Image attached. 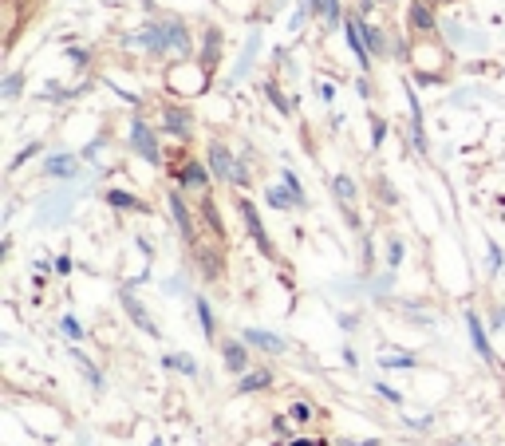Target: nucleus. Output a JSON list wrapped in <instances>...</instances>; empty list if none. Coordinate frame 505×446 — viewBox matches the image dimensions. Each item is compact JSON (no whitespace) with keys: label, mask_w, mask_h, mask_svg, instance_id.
I'll return each mask as SVG.
<instances>
[{"label":"nucleus","mask_w":505,"mask_h":446,"mask_svg":"<svg viewBox=\"0 0 505 446\" xmlns=\"http://www.w3.org/2000/svg\"><path fill=\"white\" fill-rule=\"evenodd\" d=\"M284 186H288L292 194H296V202H300V206H308V197H304V186H300V178H296L292 170H284Z\"/></svg>","instance_id":"32"},{"label":"nucleus","mask_w":505,"mask_h":446,"mask_svg":"<svg viewBox=\"0 0 505 446\" xmlns=\"http://www.w3.org/2000/svg\"><path fill=\"white\" fill-rule=\"evenodd\" d=\"M269 383H273V371H245V375H241V383H237V391H241V395L265 391Z\"/></svg>","instance_id":"17"},{"label":"nucleus","mask_w":505,"mask_h":446,"mask_svg":"<svg viewBox=\"0 0 505 446\" xmlns=\"http://www.w3.org/2000/svg\"><path fill=\"white\" fill-rule=\"evenodd\" d=\"M407 20H411V28H419V32H434V12H430V4H422V0L411 4Z\"/></svg>","instance_id":"14"},{"label":"nucleus","mask_w":505,"mask_h":446,"mask_svg":"<svg viewBox=\"0 0 505 446\" xmlns=\"http://www.w3.org/2000/svg\"><path fill=\"white\" fill-rule=\"evenodd\" d=\"M162 123L174 138H189V130H194V119H189V111H182V107H166Z\"/></svg>","instance_id":"11"},{"label":"nucleus","mask_w":505,"mask_h":446,"mask_svg":"<svg viewBox=\"0 0 505 446\" xmlns=\"http://www.w3.org/2000/svg\"><path fill=\"white\" fill-rule=\"evenodd\" d=\"M194 308H197V320H202V332H206V336H214V308H209V301H206V296H197V301H194Z\"/></svg>","instance_id":"27"},{"label":"nucleus","mask_w":505,"mask_h":446,"mask_svg":"<svg viewBox=\"0 0 505 446\" xmlns=\"http://www.w3.org/2000/svg\"><path fill=\"white\" fill-rule=\"evenodd\" d=\"M241 217H245L249 237L257 241V249L265 253V257H273V241H269V233H265V225H261V214L253 209V202H241Z\"/></svg>","instance_id":"4"},{"label":"nucleus","mask_w":505,"mask_h":446,"mask_svg":"<svg viewBox=\"0 0 505 446\" xmlns=\"http://www.w3.org/2000/svg\"><path fill=\"white\" fill-rule=\"evenodd\" d=\"M32 155H40V142H32V146H24V150H20V155H16V158H12V166H24V162H28V158H32Z\"/></svg>","instance_id":"36"},{"label":"nucleus","mask_w":505,"mask_h":446,"mask_svg":"<svg viewBox=\"0 0 505 446\" xmlns=\"http://www.w3.org/2000/svg\"><path fill=\"white\" fill-rule=\"evenodd\" d=\"M466 328H470V343H474V352H478L486 363H494V348H489V340H486V328H481L478 312H466Z\"/></svg>","instance_id":"10"},{"label":"nucleus","mask_w":505,"mask_h":446,"mask_svg":"<svg viewBox=\"0 0 505 446\" xmlns=\"http://www.w3.org/2000/svg\"><path fill=\"white\" fill-rule=\"evenodd\" d=\"M343 36H348V48L355 52V60H360V68H371V52H368V40H363V28L355 16L343 20Z\"/></svg>","instance_id":"6"},{"label":"nucleus","mask_w":505,"mask_h":446,"mask_svg":"<svg viewBox=\"0 0 505 446\" xmlns=\"http://www.w3.org/2000/svg\"><path fill=\"white\" fill-rule=\"evenodd\" d=\"M20 87H24V76H20V71H12V76H4V83H0V95H4V99H16Z\"/></svg>","instance_id":"29"},{"label":"nucleus","mask_w":505,"mask_h":446,"mask_svg":"<svg viewBox=\"0 0 505 446\" xmlns=\"http://www.w3.org/2000/svg\"><path fill=\"white\" fill-rule=\"evenodd\" d=\"M182 182H186V186H194V190H206L209 186V174H206V166H202V162H186V166H182Z\"/></svg>","instance_id":"21"},{"label":"nucleus","mask_w":505,"mask_h":446,"mask_svg":"<svg viewBox=\"0 0 505 446\" xmlns=\"http://www.w3.org/2000/svg\"><path fill=\"white\" fill-rule=\"evenodd\" d=\"M162 368L178 371V375H197V360H194V356H186V352H170L162 360Z\"/></svg>","instance_id":"18"},{"label":"nucleus","mask_w":505,"mask_h":446,"mask_svg":"<svg viewBox=\"0 0 505 446\" xmlns=\"http://www.w3.org/2000/svg\"><path fill=\"white\" fill-rule=\"evenodd\" d=\"M68 56H71V63H79V68L87 63V52H83V48H68Z\"/></svg>","instance_id":"41"},{"label":"nucleus","mask_w":505,"mask_h":446,"mask_svg":"<svg viewBox=\"0 0 505 446\" xmlns=\"http://www.w3.org/2000/svg\"><path fill=\"white\" fill-rule=\"evenodd\" d=\"M320 99H324V103H332V99H335V87H332V83H320Z\"/></svg>","instance_id":"43"},{"label":"nucleus","mask_w":505,"mask_h":446,"mask_svg":"<svg viewBox=\"0 0 505 446\" xmlns=\"http://www.w3.org/2000/svg\"><path fill=\"white\" fill-rule=\"evenodd\" d=\"M489 269H494V273L501 269V249H497L494 241H489Z\"/></svg>","instance_id":"39"},{"label":"nucleus","mask_w":505,"mask_h":446,"mask_svg":"<svg viewBox=\"0 0 505 446\" xmlns=\"http://www.w3.org/2000/svg\"><path fill=\"white\" fill-rule=\"evenodd\" d=\"M407 103H411V135H415V146H419V150H427V135H422V111H419V99H415L411 87H407Z\"/></svg>","instance_id":"16"},{"label":"nucleus","mask_w":505,"mask_h":446,"mask_svg":"<svg viewBox=\"0 0 505 446\" xmlns=\"http://www.w3.org/2000/svg\"><path fill=\"white\" fill-rule=\"evenodd\" d=\"M209 170H214L222 182H237V186H249V174H245V166H241V162H233V155L225 150L222 142H214V146H209Z\"/></svg>","instance_id":"2"},{"label":"nucleus","mask_w":505,"mask_h":446,"mask_svg":"<svg viewBox=\"0 0 505 446\" xmlns=\"http://www.w3.org/2000/svg\"><path fill=\"white\" fill-rule=\"evenodd\" d=\"M170 209H174V222H178V233L182 237H194V222H189V209H186V202H182V194H170Z\"/></svg>","instance_id":"15"},{"label":"nucleus","mask_w":505,"mask_h":446,"mask_svg":"<svg viewBox=\"0 0 505 446\" xmlns=\"http://www.w3.org/2000/svg\"><path fill=\"white\" fill-rule=\"evenodd\" d=\"M402 253H407V249H402V241H399V237H395V241H391V245H387V265H391V269H395V265H399V261H402Z\"/></svg>","instance_id":"33"},{"label":"nucleus","mask_w":505,"mask_h":446,"mask_svg":"<svg viewBox=\"0 0 505 446\" xmlns=\"http://www.w3.org/2000/svg\"><path fill=\"white\" fill-rule=\"evenodd\" d=\"M43 170L52 174V178H68V182H71V178L79 174V162H76L71 155H52L48 162H43Z\"/></svg>","instance_id":"12"},{"label":"nucleus","mask_w":505,"mask_h":446,"mask_svg":"<svg viewBox=\"0 0 505 446\" xmlns=\"http://www.w3.org/2000/svg\"><path fill=\"white\" fill-rule=\"evenodd\" d=\"M71 360H76V363H79V368H83V379H87V383H91V387H95V391H99V387H103V371L95 368V363H91V360H87V356H83V352H71Z\"/></svg>","instance_id":"24"},{"label":"nucleus","mask_w":505,"mask_h":446,"mask_svg":"<svg viewBox=\"0 0 505 446\" xmlns=\"http://www.w3.org/2000/svg\"><path fill=\"white\" fill-rule=\"evenodd\" d=\"M241 340H245L249 348H261V352H269V356H281L284 348H288V340H281L276 332H265V328H245V332H241Z\"/></svg>","instance_id":"5"},{"label":"nucleus","mask_w":505,"mask_h":446,"mask_svg":"<svg viewBox=\"0 0 505 446\" xmlns=\"http://www.w3.org/2000/svg\"><path fill=\"white\" fill-rule=\"evenodd\" d=\"M450 446H466V442H450Z\"/></svg>","instance_id":"48"},{"label":"nucleus","mask_w":505,"mask_h":446,"mask_svg":"<svg viewBox=\"0 0 505 446\" xmlns=\"http://www.w3.org/2000/svg\"><path fill=\"white\" fill-rule=\"evenodd\" d=\"M217 48H222V32L209 28V32H206V48H202V68H206V71L217 68Z\"/></svg>","instance_id":"19"},{"label":"nucleus","mask_w":505,"mask_h":446,"mask_svg":"<svg viewBox=\"0 0 505 446\" xmlns=\"http://www.w3.org/2000/svg\"><path fill=\"white\" fill-rule=\"evenodd\" d=\"M265 95H269V99H273V107H276V111H281V115H288V111H292V103H288V99H284L281 91H276V83H265Z\"/></svg>","instance_id":"31"},{"label":"nucleus","mask_w":505,"mask_h":446,"mask_svg":"<svg viewBox=\"0 0 505 446\" xmlns=\"http://www.w3.org/2000/svg\"><path fill=\"white\" fill-rule=\"evenodd\" d=\"M375 391H379V395H383L387 403H395V407H399V403H402V395H399V391H395V387H387V383H375Z\"/></svg>","instance_id":"34"},{"label":"nucleus","mask_w":505,"mask_h":446,"mask_svg":"<svg viewBox=\"0 0 505 446\" xmlns=\"http://www.w3.org/2000/svg\"><path fill=\"white\" fill-rule=\"evenodd\" d=\"M343 363H348V368H360V356L351 352V348H343Z\"/></svg>","instance_id":"45"},{"label":"nucleus","mask_w":505,"mask_h":446,"mask_svg":"<svg viewBox=\"0 0 505 446\" xmlns=\"http://www.w3.org/2000/svg\"><path fill=\"white\" fill-rule=\"evenodd\" d=\"M257 52H261V32H253L245 40V52H241V60H237V68H233V79H241L249 68H253V60H257Z\"/></svg>","instance_id":"13"},{"label":"nucleus","mask_w":505,"mask_h":446,"mask_svg":"<svg viewBox=\"0 0 505 446\" xmlns=\"http://www.w3.org/2000/svg\"><path fill=\"white\" fill-rule=\"evenodd\" d=\"M288 415H292L296 422H308V419H312V407H308V403H292Z\"/></svg>","instance_id":"35"},{"label":"nucleus","mask_w":505,"mask_h":446,"mask_svg":"<svg viewBox=\"0 0 505 446\" xmlns=\"http://www.w3.org/2000/svg\"><path fill=\"white\" fill-rule=\"evenodd\" d=\"M494 328H505V308H497V312H494Z\"/></svg>","instance_id":"47"},{"label":"nucleus","mask_w":505,"mask_h":446,"mask_svg":"<svg viewBox=\"0 0 505 446\" xmlns=\"http://www.w3.org/2000/svg\"><path fill=\"white\" fill-rule=\"evenodd\" d=\"M107 202H111L115 209H130V214H146V206L138 202L135 194H127V190H111V194H107Z\"/></svg>","instance_id":"20"},{"label":"nucleus","mask_w":505,"mask_h":446,"mask_svg":"<svg viewBox=\"0 0 505 446\" xmlns=\"http://www.w3.org/2000/svg\"><path fill=\"white\" fill-rule=\"evenodd\" d=\"M332 190H335V197H340L343 206H348V202H355V182H351L348 174H340V178H332Z\"/></svg>","instance_id":"28"},{"label":"nucleus","mask_w":505,"mask_h":446,"mask_svg":"<svg viewBox=\"0 0 505 446\" xmlns=\"http://www.w3.org/2000/svg\"><path fill=\"white\" fill-rule=\"evenodd\" d=\"M308 9L324 16L328 24H340V0H308Z\"/></svg>","instance_id":"25"},{"label":"nucleus","mask_w":505,"mask_h":446,"mask_svg":"<svg viewBox=\"0 0 505 446\" xmlns=\"http://www.w3.org/2000/svg\"><path fill=\"white\" fill-rule=\"evenodd\" d=\"M379 368H387V371H415V368H419V360H415V356L387 352V356H379Z\"/></svg>","instance_id":"22"},{"label":"nucleus","mask_w":505,"mask_h":446,"mask_svg":"<svg viewBox=\"0 0 505 446\" xmlns=\"http://www.w3.org/2000/svg\"><path fill=\"white\" fill-rule=\"evenodd\" d=\"M130 146H135V150H138V155H142L150 166H158V158H162V155H158V138H155V130L146 127L142 119L130 123Z\"/></svg>","instance_id":"3"},{"label":"nucleus","mask_w":505,"mask_h":446,"mask_svg":"<svg viewBox=\"0 0 505 446\" xmlns=\"http://www.w3.org/2000/svg\"><path fill=\"white\" fill-rule=\"evenodd\" d=\"M130 43H142L150 56L189 52V32H186V24H178V20H162V24H150L146 32L130 36Z\"/></svg>","instance_id":"1"},{"label":"nucleus","mask_w":505,"mask_h":446,"mask_svg":"<svg viewBox=\"0 0 505 446\" xmlns=\"http://www.w3.org/2000/svg\"><path fill=\"white\" fill-rule=\"evenodd\" d=\"M71 214V194H56L40 206V225H60Z\"/></svg>","instance_id":"8"},{"label":"nucleus","mask_w":505,"mask_h":446,"mask_svg":"<svg viewBox=\"0 0 505 446\" xmlns=\"http://www.w3.org/2000/svg\"><path fill=\"white\" fill-rule=\"evenodd\" d=\"M273 430H276V435H284V438H292V427L284 419H273Z\"/></svg>","instance_id":"42"},{"label":"nucleus","mask_w":505,"mask_h":446,"mask_svg":"<svg viewBox=\"0 0 505 446\" xmlns=\"http://www.w3.org/2000/svg\"><path fill=\"white\" fill-rule=\"evenodd\" d=\"M379 194H383V202H387V206H395V202H399V194L391 190V182H387V178H379Z\"/></svg>","instance_id":"37"},{"label":"nucleus","mask_w":505,"mask_h":446,"mask_svg":"<svg viewBox=\"0 0 505 446\" xmlns=\"http://www.w3.org/2000/svg\"><path fill=\"white\" fill-rule=\"evenodd\" d=\"M288 446H324L320 438H288Z\"/></svg>","instance_id":"44"},{"label":"nucleus","mask_w":505,"mask_h":446,"mask_svg":"<svg viewBox=\"0 0 505 446\" xmlns=\"http://www.w3.org/2000/svg\"><path fill=\"white\" fill-rule=\"evenodd\" d=\"M442 4H450V0H442Z\"/></svg>","instance_id":"49"},{"label":"nucleus","mask_w":505,"mask_h":446,"mask_svg":"<svg viewBox=\"0 0 505 446\" xmlns=\"http://www.w3.org/2000/svg\"><path fill=\"white\" fill-rule=\"evenodd\" d=\"M265 197H269V206H273V209H292V206H300V202H296V194H292L288 186H284V190H281V186H273Z\"/></svg>","instance_id":"23"},{"label":"nucleus","mask_w":505,"mask_h":446,"mask_svg":"<svg viewBox=\"0 0 505 446\" xmlns=\"http://www.w3.org/2000/svg\"><path fill=\"white\" fill-rule=\"evenodd\" d=\"M56 273H60V276L71 273V257H68V253H63V257H56Z\"/></svg>","instance_id":"40"},{"label":"nucleus","mask_w":505,"mask_h":446,"mask_svg":"<svg viewBox=\"0 0 505 446\" xmlns=\"http://www.w3.org/2000/svg\"><path fill=\"white\" fill-rule=\"evenodd\" d=\"M60 332L68 336V340H83V324H79L76 316H63L60 320Z\"/></svg>","instance_id":"30"},{"label":"nucleus","mask_w":505,"mask_h":446,"mask_svg":"<svg viewBox=\"0 0 505 446\" xmlns=\"http://www.w3.org/2000/svg\"><path fill=\"white\" fill-rule=\"evenodd\" d=\"M360 28H363V40H368V52H371V56H383V48H387V43H383V32H379L375 24H363V20H360Z\"/></svg>","instance_id":"26"},{"label":"nucleus","mask_w":505,"mask_h":446,"mask_svg":"<svg viewBox=\"0 0 505 446\" xmlns=\"http://www.w3.org/2000/svg\"><path fill=\"white\" fill-rule=\"evenodd\" d=\"M340 446H379V438H368V442H355V438H343Z\"/></svg>","instance_id":"46"},{"label":"nucleus","mask_w":505,"mask_h":446,"mask_svg":"<svg viewBox=\"0 0 505 446\" xmlns=\"http://www.w3.org/2000/svg\"><path fill=\"white\" fill-rule=\"evenodd\" d=\"M383 138H387V123H383V119H375V123H371V142L379 146Z\"/></svg>","instance_id":"38"},{"label":"nucleus","mask_w":505,"mask_h":446,"mask_svg":"<svg viewBox=\"0 0 505 446\" xmlns=\"http://www.w3.org/2000/svg\"><path fill=\"white\" fill-rule=\"evenodd\" d=\"M245 348H249L245 340H225L222 343V360H225V368H229L233 375H245L249 371V352Z\"/></svg>","instance_id":"9"},{"label":"nucleus","mask_w":505,"mask_h":446,"mask_svg":"<svg viewBox=\"0 0 505 446\" xmlns=\"http://www.w3.org/2000/svg\"><path fill=\"white\" fill-rule=\"evenodd\" d=\"M123 308H127V316H130V320H135V324H138V328H142V332H146V336H150V340H162V328H158V324H155V320L146 316V308H142V304H138V301H135V296H130V292H127V289H123Z\"/></svg>","instance_id":"7"}]
</instances>
